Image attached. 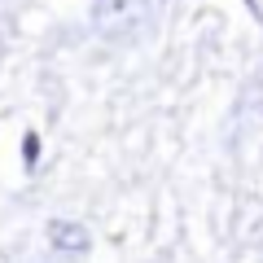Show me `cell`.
Returning <instances> with one entry per match:
<instances>
[{"label": "cell", "instance_id": "cell-3", "mask_svg": "<svg viewBox=\"0 0 263 263\" xmlns=\"http://www.w3.org/2000/svg\"><path fill=\"white\" fill-rule=\"evenodd\" d=\"M35 263H75V259H57V254H53V259H35Z\"/></svg>", "mask_w": 263, "mask_h": 263}, {"label": "cell", "instance_id": "cell-2", "mask_svg": "<svg viewBox=\"0 0 263 263\" xmlns=\"http://www.w3.org/2000/svg\"><path fill=\"white\" fill-rule=\"evenodd\" d=\"M48 246L57 259H84L92 250V233L79 219H48Z\"/></svg>", "mask_w": 263, "mask_h": 263}, {"label": "cell", "instance_id": "cell-1", "mask_svg": "<svg viewBox=\"0 0 263 263\" xmlns=\"http://www.w3.org/2000/svg\"><path fill=\"white\" fill-rule=\"evenodd\" d=\"M162 0H92V31L101 44L136 48L158 31Z\"/></svg>", "mask_w": 263, "mask_h": 263}]
</instances>
